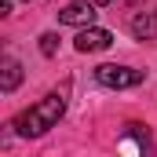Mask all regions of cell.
<instances>
[{
  "mask_svg": "<svg viewBox=\"0 0 157 157\" xmlns=\"http://www.w3.org/2000/svg\"><path fill=\"white\" fill-rule=\"evenodd\" d=\"M40 51L51 59V55L59 51V37H55V33H44V37H40Z\"/></svg>",
  "mask_w": 157,
  "mask_h": 157,
  "instance_id": "obj_7",
  "label": "cell"
},
{
  "mask_svg": "<svg viewBox=\"0 0 157 157\" xmlns=\"http://www.w3.org/2000/svg\"><path fill=\"white\" fill-rule=\"evenodd\" d=\"M0 66H4V70H0V91H15V88L22 84V66H18V59L7 55Z\"/></svg>",
  "mask_w": 157,
  "mask_h": 157,
  "instance_id": "obj_5",
  "label": "cell"
},
{
  "mask_svg": "<svg viewBox=\"0 0 157 157\" xmlns=\"http://www.w3.org/2000/svg\"><path fill=\"white\" fill-rule=\"evenodd\" d=\"M62 113H66V88H62V91H51V95H44L37 106L22 110L18 117L11 121V128H15L22 139H37V135H44L48 128H55Z\"/></svg>",
  "mask_w": 157,
  "mask_h": 157,
  "instance_id": "obj_1",
  "label": "cell"
},
{
  "mask_svg": "<svg viewBox=\"0 0 157 157\" xmlns=\"http://www.w3.org/2000/svg\"><path fill=\"white\" fill-rule=\"evenodd\" d=\"M95 80L102 84V88H135V84H143V70H132V66H99L95 70Z\"/></svg>",
  "mask_w": 157,
  "mask_h": 157,
  "instance_id": "obj_2",
  "label": "cell"
},
{
  "mask_svg": "<svg viewBox=\"0 0 157 157\" xmlns=\"http://www.w3.org/2000/svg\"><path fill=\"white\" fill-rule=\"evenodd\" d=\"M0 15H11V0H0Z\"/></svg>",
  "mask_w": 157,
  "mask_h": 157,
  "instance_id": "obj_8",
  "label": "cell"
},
{
  "mask_svg": "<svg viewBox=\"0 0 157 157\" xmlns=\"http://www.w3.org/2000/svg\"><path fill=\"white\" fill-rule=\"evenodd\" d=\"M95 4H99V7H106V4H117V0H95Z\"/></svg>",
  "mask_w": 157,
  "mask_h": 157,
  "instance_id": "obj_9",
  "label": "cell"
},
{
  "mask_svg": "<svg viewBox=\"0 0 157 157\" xmlns=\"http://www.w3.org/2000/svg\"><path fill=\"white\" fill-rule=\"evenodd\" d=\"M113 44V33L110 29H95V26H84L77 33V51H84V55H91V51H106Z\"/></svg>",
  "mask_w": 157,
  "mask_h": 157,
  "instance_id": "obj_4",
  "label": "cell"
},
{
  "mask_svg": "<svg viewBox=\"0 0 157 157\" xmlns=\"http://www.w3.org/2000/svg\"><path fill=\"white\" fill-rule=\"evenodd\" d=\"M95 7H99L95 0H91V4H88V0H73V4H66V7L59 11V22H62V26H80V29H84V26L95 22V15H99Z\"/></svg>",
  "mask_w": 157,
  "mask_h": 157,
  "instance_id": "obj_3",
  "label": "cell"
},
{
  "mask_svg": "<svg viewBox=\"0 0 157 157\" xmlns=\"http://www.w3.org/2000/svg\"><path fill=\"white\" fill-rule=\"evenodd\" d=\"M132 33H135L139 40H154L157 37V11L135 15V18H132Z\"/></svg>",
  "mask_w": 157,
  "mask_h": 157,
  "instance_id": "obj_6",
  "label": "cell"
}]
</instances>
